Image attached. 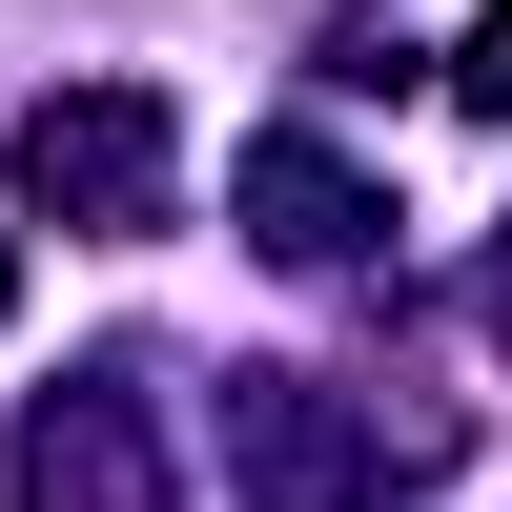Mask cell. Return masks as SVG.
Returning <instances> with one entry per match:
<instances>
[{"instance_id":"obj_5","label":"cell","mask_w":512,"mask_h":512,"mask_svg":"<svg viewBox=\"0 0 512 512\" xmlns=\"http://www.w3.org/2000/svg\"><path fill=\"white\" fill-rule=\"evenodd\" d=\"M451 82H472V103L512 123V0H492V21H472V62H451Z\"/></svg>"},{"instance_id":"obj_6","label":"cell","mask_w":512,"mask_h":512,"mask_svg":"<svg viewBox=\"0 0 512 512\" xmlns=\"http://www.w3.org/2000/svg\"><path fill=\"white\" fill-rule=\"evenodd\" d=\"M0 308H21V267H0Z\"/></svg>"},{"instance_id":"obj_4","label":"cell","mask_w":512,"mask_h":512,"mask_svg":"<svg viewBox=\"0 0 512 512\" xmlns=\"http://www.w3.org/2000/svg\"><path fill=\"white\" fill-rule=\"evenodd\" d=\"M246 226H267L287 267H349V246H369V185L328 144H246Z\"/></svg>"},{"instance_id":"obj_1","label":"cell","mask_w":512,"mask_h":512,"mask_svg":"<svg viewBox=\"0 0 512 512\" xmlns=\"http://www.w3.org/2000/svg\"><path fill=\"white\" fill-rule=\"evenodd\" d=\"M21 185L62 205V226H144L164 205V82H62V103H21Z\"/></svg>"},{"instance_id":"obj_2","label":"cell","mask_w":512,"mask_h":512,"mask_svg":"<svg viewBox=\"0 0 512 512\" xmlns=\"http://www.w3.org/2000/svg\"><path fill=\"white\" fill-rule=\"evenodd\" d=\"M0 492H21V512H164V451H144V410H123V390H82V410H21Z\"/></svg>"},{"instance_id":"obj_3","label":"cell","mask_w":512,"mask_h":512,"mask_svg":"<svg viewBox=\"0 0 512 512\" xmlns=\"http://www.w3.org/2000/svg\"><path fill=\"white\" fill-rule=\"evenodd\" d=\"M246 492H267V512H349V431H328V390H308V369H246Z\"/></svg>"}]
</instances>
